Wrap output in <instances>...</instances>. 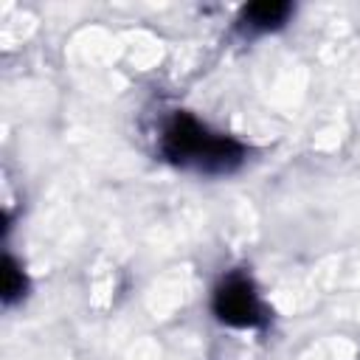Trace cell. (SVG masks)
Segmentation results:
<instances>
[{"instance_id":"6da1fadb","label":"cell","mask_w":360,"mask_h":360,"mask_svg":"<svg viewBox=\"0 0 360 360\" xmlns=\"http://www.w3.org/2000/svg\"><path fill=\"white\" fill-rule=\"evenodd\" d=\"M160 155L180 166L202 174H228L245 163V146L231 135L211 132L191 112H174L160 135Z\"/></svg>"},{"instance_id":"7a4b0ae2","label":"cell","mask_w":360,"mask_h":360,"mask_svg":"<svg viewBox=\"0 0 360 360\" xmlns=\"http://www.w3.org/2000/svg\"><path fill=\"white\" fill-rule=\"evenodd\" d=\"M214 315L236 329H262L267 323V309L256 295V287L245 276H231L214 290Z\"/></svg>"},{"instance_id":"277c9868","label":"cell","mask_w":360,"mask_h":360,"mask_svg":"<svg viewBox=\"0 0 360 360\" xmlns=\"http://www.w3.org/2000/svg\"><path fill=\"white\" fill-rule=\"evenodd\" d=\"M28 290V278L22 273V267L14 262V256H3V304L11 307L14 301H20Z\"/></svg>"},{"instance_id":"3957f363","label":"cell","mask_w":360,"mask_h":360,"mask_svg":"<svg viewBox=\"0 0 360 360\" xmlns=\"http://www.w3.org/2000/svg\"><path fill=\"white\" fill-rule=\"evenodd\" d=\"M290 11H292V6L284 0H256L242 8L239 22H245L250 31H273V28L284 25Z\"/></svg>"}]
</instances>
